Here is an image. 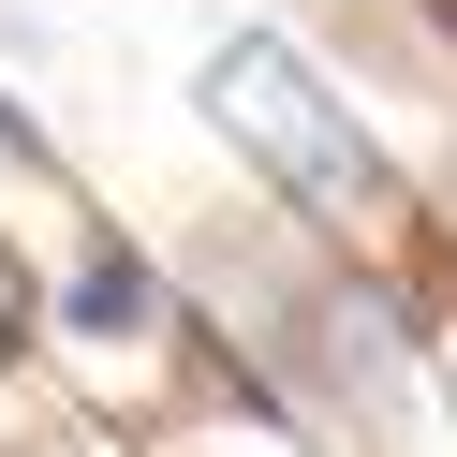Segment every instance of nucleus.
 Wrapping results in <instances>:
<instances>
[{"mask_svg": "<svg viewBox=\"0 0 457 457\" xmlns=\"http://www.w3.org/2000/svg\"><path fill=\"white\" fill-rule=\"evenodd\" d=\"M192 104L251 148V178L295 207V237H325L339 266H384L398 295L428 280V178L339 104V74L310 60L295 30H221L207 74H192ZM413 310H428V295H413Z\"/></svg>", "mask_w": 457, "mask_h": 457, "instance_id": "nucleus-1", "label": "nucleus"}, {"mask_svg": "<svg viewBox=\"0 0 457 457\" xmlns=\"http://www.w3.org/2000/svg\"><path fill=\"white\" fill-rule=\"evenodd\" d=\"M45 325H60L74 354L133 369V354H162V339H192V310H162V266L119 237V221H89V237H74V266H60V295H45Z\"/></svg>", "mask_w": 457, "mask_h": 457, "instance_id": "nucleus-2", "label": "nucleus"}, {"mask_svg": "<svg viewBox=\"0 0 457 457\" xmlns=\"http://www.w3.org/2000/svg\"><path fill=\"white\" fill-rule=\"evenodd\" d=\"M45 339V280H30V251H15V221H0V369Z\"/></svg>", "mask_w": 457, "mask_h": 457, "instance_id": "nucleus-3", "label": "nucleus"}]
</instances>
